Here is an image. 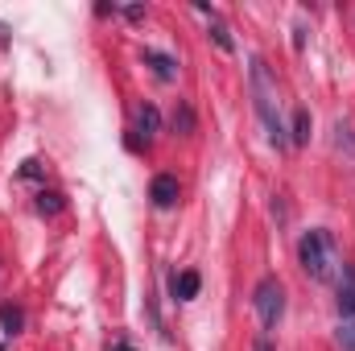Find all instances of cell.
<instances>
[{"label": "cell", "mask_w": 355, "mask_h": 351, "mask_svg": "<svg viewBox=\"0 0 355 351\" xmlns=\"http://www.w3.org/2000/svg\"><path fill=\"white\" fill-rule=\"evenodd\" d=\"M174 132H182V137L194 132V112H190V103H178L174 108Z\"/></svg>", "instance_id": "8fae6325"}, {"label": "cell", "mask_w": 355, "mask_h": 351, "mask_svg": "<svg viewBox=\"0 0 355 351\" xmlns=\"http://www.w3.org/2000/svg\"><path fill=\"white\" fill-rule=\"evenodd\" d=\"M297 261L322 285L339 281V273H343V252H339V244H335V236L327 228H314V232H306L297 240Z\"/></svg>", "instance_id": "7a4b0ae2"}, {"label": "cell", "mask_w": 355, "mask_h": 351, "mask_svg": "<svg viewBox=\"0 0 355 351\" xmlns=\"http://www.w3.org/2000/svg\"><path fill=\"white\" fill-rule=\"evenodd\" d=\"M339 323H355V268L343 261V273H339Z\"/></svg>", "instance_id": "277c9868"}, {"label": "cell", "mask_w": 355, "mask_h": 351, "mask_svg": "<svg viewBox=\"0 0 355 351\" xmlns=\"http://www.w3.org/2000/svg\"><path fill=\"white\" fill-rule=\"evenodd\" d=\"M149 198H153V207H174L178 203V178L174 174H157L153 178V186H149Z\"/></svg>", "instance_id": "5b68a950"}, {"label": "cell", "mask_w": 355, "mask_h": 351, "mask_svg": "<svg viewBox=\"0 0 355 351\" xmlns=\"http://www.w3.org/2000/svg\"><path fill=\"white\" fill-rule=\"evenodd\" d=\"M252 351H272V339H268V335H257V343H252Z\"/></svg>", "instance_id": "2e32d148"}, {"label": "cell", "mask_w": 355, "mask_h": 351, "mask_svg": "<svg viewBox=\"0 0 355 351\" xmlns=\"http://www.w3.org/2000/svg\"><path fill=\"white\" fill-rule=\"evenodd\" d=\"M335 145H339V149L347 145V157L355 162V137H352V124H343V120L335 124Z\"/></svg>", "instance_id": "5bb4252c"}, {"label": "cell", "mask_w": 355, "mask_h": 351, "mask_svg": "<svg viewBox=\"0 0 355 351\" xmlns=\"http://www.w3.org/2000/svg\"><path fill=\"white\" fill-rule=\"evenodd\" d=\"M211 37H215V46H219V50H227V54L236 50V42H232V33H227V25H219L215 17H211Z\"/></svg>", "instance_id": "7c38bea8"}, {"label": "cell", "mask_w": 355, "mask_h": 351, "mask_svg": "<svg viewBox=\"0 0 355 351\" xmlns=\"http://www.w3.org/2000/svg\"><path fill=\"white\" fill-rule=\"evenodd\" d=\"M248 83H252V103H257V116H261V124H265L268 141H272L277 149H289V128H285V120H281L277 79L268 75L265 58H252V62H248Z\"/></svg>", "instance_id": "6da1fadb"}, {"label": "cell", "mask_w": 355, "mask_h": 351, "mask_svg": "<svg viewBox=\"0 0 355 351\" xmlns=\"http://www.w3.org/2000/svg\"><path fill=\"white\" fill-rule=\"evenodd\" d=\"M198 273L194 268H186V273H174V281H170V289H174L178 302H190V298H198Z\"/></svg>", "instance_id": "8992f818"}, {"label": "cell", "mask_w": 355, "mask_h": 351, "mask_svg": "<svg viewBox=\"0 0 355 351\" xmlns=\"http://www.w3.org/2000/svg\"><path fill=\"white\" fill-rule=\"evenodd\" d=\"M252 306H257V318H261V327H265V331H272V327L281 323V314H285V289H281V281H277V277H265V281L257 285Z\"/></svg>", "instance_id": "3957f363"}, {"label": "cell", "mask_w": 355, "mask_h": 351, "mask_svg": "<svg viewBox=\"0 0 355 351\" xmlns=\"http://www.w3.org/2000/svg\"><path fill=\"white\" fill-rule=\"evenodd\" d=\"M310 141V112L297 108L293 112V128H289V145H306Z\"/></svg>", "instance_id": "9c48e42d"}, {"label": "cell", "mask_w": 355, "mask_h": 351, "mask_svg": "<svg viewBox=\"0 0 355 351\" xmlns=\"http://www.w3.org/2000/svg\"><path fill=\"white\" fill-rule=\"evenodd\" d=\"M339 343L347 351H355V323H339Z\"/></svg>", "instance_id": "9a60e30c"}, {"label": "cell", "mask_w": 355, "mask_h": 351, "mask_svg": "<svg viewBox=\"0 0 355 351\" xmlns=\"http://www.w3.org/2000/svg\"><path fill=\"white\" fill-rule=\"evenodd\" d=\"M145 62H149V67H153V75H157V79H162V83H170V79H174V58H170V54H157V50H145Z\"/></svg>", "instance_id": "52a82bcc"}, {"label": "cell", "mask_w": 355, "mask_h": 351, "mask_svg": "<svg viewBox=\"0 0 355 351\" xmlns=\"http://www.w3.org/2000/svg\"><path fill=\"white\" fill-rule=\"evenodd\" d=\"M137 128L145 132V141L162 128V116H157V108H153V103H141V108H137Z\"/></svg>", "instance_id": "ba28073f"}, {"label": "cell", "mask_w": 355, "mask_h": 351, "mask_svg": "<svg viewBox=\"0 0 355 351\" xmlns=\"http://www.w3.org/2000/svg\"><path fill=\"white\" fill-rule=\"evenodd\" d=\"M37 211H42V215H58V211H62V194H54V190L46 194V190H42V194H37Z\"/></svg>", "instance_id": "4fadbf2b"}, {"label": "cell", "mask_w": 355, "mask_h": 351, "mask_svg": "<svg viewBox=\"0 0 355 351\" xmlns=\"http://www.w3.org/2000/svg\"><path fill=\"white\" fill-rule=\"evenodd\" d=\"M0 327H4V335H21V327H25V314H21L17 306H0Z\"/></svg>", "instance_id": "30bf717a"}]
</instances>
